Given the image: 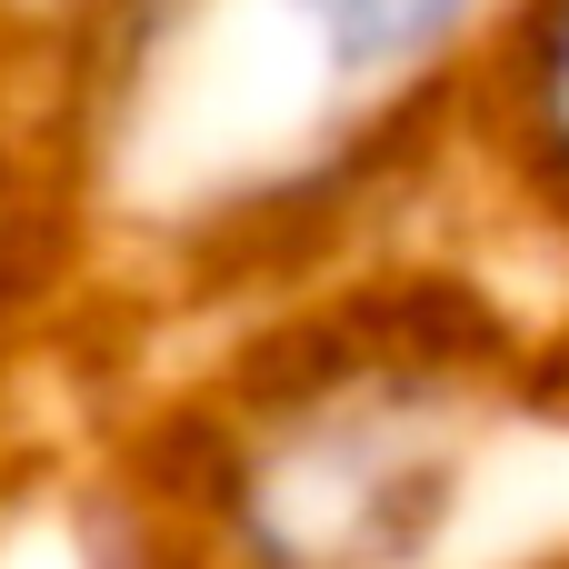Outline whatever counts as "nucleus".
Returning <instances> with one entry per match:
<instances>
[{
  "label": "nucleus",
  "instance_id": "obj_2",
  "mask_svg": "<svg viewBox=\"0 0 569 569\" xmlns=\"http://www.w3.org/2000/svg\"><path fill=\"white\" fill-rule=\"evenodd\" d=\"M280 10L340 90H380L400 70H430L480 0H280Z\"/></svg>",
  "mask_w": 569,
  "mask_h": 569
},
{
  "label": "nucleus",
  "instance_id": "obj_4",
  "mask_svg": "<svg viewBox=\"0 0 569 569\" xmlns=\"http://www.w3.org/2000/svg\"><path fill=\"white\" fill-rule=\"evenodd\" d=\"M530 569H569V550H560V560H530Z\"/></svg>",
  "mask_w": 569,
  "mask_h": 569
},
{
  "label": "nucleus",
  "instance_id": "obj_3",
  "mask_svg": "<svg viewBox=\"0 0 569 569\" xmlns=\"http://www.w3.org/2000/svg\"><path fill=\"white\" fill-rule=\"evenodd\" d=\"M520 160H530V190L569 230V0H540L530 40H520Z\"/></svg>",
  "mask_w": 569,
  "mask_h": 569
},
{
  "label": "nucleus",
  "instance_id": "obj_1",
  "mask_svg": "<svg viewBox=\"0 0 569 569\" xmlns=\"http://www.w3.org/2000/svg\"><path fill=\"white\" fill-rule=\"evenodd\" d=\"M520 420L490 340L340 320L230 370L130 480L200 569H460L490 440Z\"/></svg>",
  "mask_w": 569,
  "mask_h": 569
}]
</instances>
